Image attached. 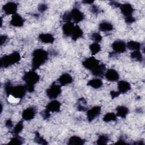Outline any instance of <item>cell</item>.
Listing matches in <instances>:
<instances>
[{
  "instance_id": "cell-1",
  "label": "cell",
  "mask_w": 145,
  "mask_h": 145,
  "mask_svg": "<svg viewBox=\"0 0 145 145\" xmlns=\"http://www.w3.org/2000/svg\"><path fill=\"white\" fill-rule=\"evenodd\" d=\"M48 53L42 49H35L32 53V69L35 71L44 65L48 58Z\"/></svg>"
},
{
  "instance_id": "cell-2",
  "label": "cell",
  "mask_w": 145,
  "mask_h": 145,
  "mask_svg": "<svg viewBox=\"0 0 145 145\" xmlns=\"http://www.w3.org/2000/svg\"><path fill=\"white\" fill-rule=\"evenodd\" d=\"M23 79L25 83L27 91L32 93L35 91V85L40 80V76L34 70H31L24 73Z\"/></svg>"
},
{
  "instance_id": "cell-3",
  "label": "cell",
  "mask_w": 145,
  "mask_h": 145,
  "mask_svg": "<svg viewBox=\"0 0 145 145\" xmlns=\"http://www.w3.org/2000/svg\"><path fill=\"white\" fill-rule=\"evenodd\" d=\"M21 56L19 52L15 51L12 53L4 56L1 58V67L7 68L12 65H14L20 61Z\"/></svg>"
},
{
  "instance_id": "cell-4",
  "label": "cell",
  "mask_w": 145,
  "mask_h": 145,
  "mask_svg": "<svg viewBox=\"0 0 145 145\" xmlns=\"http://www.w3.org/2000/svg\"><path fill=\"white\" fill-rule=\"evenodd\" d=\"M61 86L53 83L46 90V94L50 99L54 100L61 93Z\"/></svg>"
},
{
  "instance_id": "cell-5",
  "label": "cell",
  "mask_w": 145,
  "mask_h": 145,
  "mask_svg": "<svg viewBox=\"0 0 145 145\" xmlns=\"http://www.w3.org/2000/svg\"><path fill=\"white\" fill-rule=\"evenodd\" d=\"M26 91L27 89L25 86L18 85L15 86H12L10 91L9 96H12L16 99L20 100L25 96Z\"/></svg>"
},
{
  "instance_id": "cell-6",
  "label": "cell",
  "mask_w": 145,
  "mask_h": 145,
  "mask_svg": "<svg viewBox=\"0 0 145 145\" xmlns=\"http://www.w3.org/2000/svg\"><path fill=\"white\" fill-rule=\"evenodd\" d=\"M71 20L75 23H79L84 19V14L77 7L73 8L70 11Z\"/></svg>"
},
{
  "instance_id": "cell-7",
  "label": "cell",
  "mask_w": 145,
  "mask_h": 145,
  "mask_svg": "<svg viewBox=\"0 0 145 145\" xmlns=\"http://www.w3.org/2000/svg\"><path fill=\"white\" fill-rule=\"evenodd\" d=\"M101 111L100 106H95L88 109L87 112V118L89 122H92L100 115Z\"/></svg>"
},
{
  "instance_id": "cell-8",
  "label": "cell",
  "mask_w": 145,
  "mask_h": 145,
  "mask_svg": "<svg viewBox=\"0 0 145 145\" xmlns=\"http://www.w3.org/2000/svg\"><path fill=\"white\" fill-rule=\"evenodd\" d=\"M2 10L6 15H15L18 10V5L14 2H8L3 6Z\"/></svg>"
},
{
  "instance_id": "cell-9",
  "label": "cell",
  "mask_w": 145,
  "mask_h": 145,
  "mask_svg": "<svg viewBox=\"0 0 145 145\" xmlns=\"http://www.w3.org/2000/svg\"><path fill=\"white\" fill-rule=\"evenodd\" d=\"M112 48L116 53H122L126 50V44L122 40H117L112 43Z\"/></svg>"
},
{
  "instance_id": "cell-10",
  "label": "cell",
  "mask_w": 145,
  "mask_h": 145,
  "mask_svg": "<svg viewBox=\"0 0 145 145\" xmlns=\"http://www.w3.org/2000/svg\"><path fill=\"white\" fill-rule=\"evenodd\" d=\"M99 62V61L95 57H90L84 59L82 62V65L86 69L91 71L100 63Z\"/></svg>"
},
{
  "instance_id": "cell-11",
  "label": "cell",
  "mask_w": 145,
  "mask_h": 145,
  "mask_svg": "<svg viewBox=\"0 0 145 145\" xmlns=\"http://www.w3.org/2000/svg\"><path fill=\"white\" fill-rule=\"evenodd\" d=\"M61 107V103L56 100H53L50 101L45 107V109L49 112H60Z\"/></svg>"
},
{
  "instance_id": "cell-12",
  "label": "cell",
  "mask_w": 145,
  "mask_h": 145,
  "mask_svg": "<svg viewBox=\"0 0 145 145\" xmlns=\"http://www.w3.org/2000/svg\"><path fill=\"white\" fill-rule=\"evenodd\" d=\"M36 114V109L33 107L25 109L22 112V118L25 121H31L34 118Z\"/></svg>"
},
{
  "instance_id": "cell-13",
  "label": "cell",
  "mask_w": 145,
  "mask_h": 145,
  "mask_svg": "<svg viewBox=\"0 0 145 145\" xmlns=\"http://www.w3.org/2000/svg\"><path fill=\"white\" fill-rule=\"evenodd\" d=\"M105 77L109 82H116L119 79L120 75L118 72L113 69H108L105 73Z\"/></svg>"
},
{
  "instance_id": "cell-14",
  "label": "cell",
  "mask_w": 145,
  "mask_h": 145,
  "mask_svg": "<svg viewBox=\"0 0 145 145\" xmlns=\"http://www.w3.org/2000/svg\"><path fill=\"white\" fill-rule=\"evenodd\" d=\"M121 13L125 16H132V14L134 12V8L132 5L129 3H125L123 4H121L120 6Z\"/></svg>"
},
{
  "instance_id": "cell-15",
  "label": "cell",
  "mask_w": 145,
  "mask_h": 145,
  "mask_svg": "<svg viewBox=\"0 0 145 145\" xmlns=\"http://www.w3.org/2000/svg\"><path fill=\"white\" fill-rule=\"evenodd\" d=\"M10 23L13 27H21L24 25V19L20 15L16 14L12 16Z\"/></svg>"
},
{
  "instance_id": "cell-16",
  "label": "cell",
  "mask_w": 145,
  "mask_h": 145,
  "mask_svg": "<svg viewBox=\"0 0 145 145\" xmlns=\"http://www.w3.org/2000/svg\"><path fill=\"white\" fill-rule=\"evenodd\" d=\"M106 67L103 63H99L91 70L92 74L96 77H103L105 73Z\"/></svg>"
},
{
  "instance_id": "cell-17",
  "label": "cell",
  "mask_w": 145,
  "mask_h": 145,
  "mask_svg": "<svg viewBox=\"0 0 145 145\" xmlns=\"http://www.w3.org/2000/svg\"><path fill=\"white\" fill-rule=\"evenodd\" d=\"M117 88L120 93H125L131 89V85L127 81L120 80L118 82Z\"/></svg>"
},
{
  "instance_id": "cell-18",
  "label": "cell",
  "mask_w": 145,
  "mask_h": 145,
  "mask_svg": "<svg viewBox=\"0 0 145 145\" xmlns=\"http://www.w3.org/2000/svg\"><path fill=\"white\" fill-rule=\"evenodd\" d=\"M72 77L68 73L62 74L58 78V82L62 86H65L71 84L72 82Z\"/></svg>"
},
{
  "instance_id": "cell-19",
  "label": "cell",
  "mask_w": 145,
  "mask_h": 145,
  "mask_svg": "<svg viewBox=\"0 0 145 145\" xmlns=\"http://www.w3.org/2000/svg\"><path fill=\"white\" fill-rule=\"evenodd\" d=\"M39 39L45 44H53L54 41V36L50 33H41L39 35Z\"/></svg>"
},
{
  "instance_id": "cell-20",
  "label": "cell",
  "mask_w": 145,
  "mask_h": 145,
  "mask_svg": "<svg viewBox=\"0 0 145 145\" xmlns=\"http://www.w3.org/2000/svg\"><path fill=\"white\" fill-rule=\"evenodd\" d=\"M75 25L71 22H66L62 25V32L65 36H71L72 32L74 29Z\"/></svg>"
},
{
  "instance_id": "cell-21",
  "label": "cell",
  "mask_w": 145,
  "mask_h": 145,
  "mask_svg": "<svg viewBox=\"0 0 145 145\" xmlns=\"http://www.w3.org/2000/svg\"><path fill=\"white\" fill-rule=\"evenodd\" d=\"M85 142L84 139L78 136L74 135L69 138L67 144L69 145H83Z\"/></svg>"
},
{
  "instance_id": "cell-22",
  "label": "cell",
  "mask_w": 145,
  "mask_h": 145,
  "mask_svg": "<svg viewBox=\"0 0 145 145\" xmlns=\"http://www.w3.org/2000/svg\"><path fill=\"white\" fill-rule=\"evenodd\" d=\"M83 35V32L82 29L78 25H75L71 35V37L72 40L76 41L78 39L82 37Z\"/></svg>"
},
{
  "instance_id": "cell-23",
  "label": "cell",
  "mask_w": 145,
  "mask_h": 145,
  "mask_svg": "<svg viewBox=\"0 0 145 145\" xmlns=\"http://www.w3.org/2000/svg\"><path fill=\"white\" fill-rule=\"evenodd\" d=\"M116 112H117L116 115L117 117L125 118L127 116L129 110L127 107L125 106L120 105V106H118L116 108Z\"/></svg>"
},
{
  "instance_id": "cell-24",
  "label": "cell",
  "mask_w": 145,
  "mask_h": 145,
  "mask_svg": "<svg viewBox=\"0 0 145 145\" xmlns=\"http://www.w3.org/2000/svg\"><path fill=\"white\" fill-rule=\"evenodd\" d=\"M99 29L102 32H109L113 29V25L110 22L104 21L99 24Z\"/></svg>"
},
{
  "instance_id": "cell-25",
  "label": "cell",
  "mask_w": 145,
  "mask_h": 145,
  "mask_svg": "<svg viewBox=\"0 0 145 145\" xmlns=\"http://www.w3.org/2000/svg\"><path fill=\"white\" fill-rule=\"evenodd\" d=\"M87 86L93 88L95 89H98L102 87L103 82L99 78H95L89 80L87 84Z\"/></svg>"
},
{
  "instance_id": "cell-26",
  "label": "cell",
  "mask_w": 145,
  "mask_h": 145,
  "mask_svg": "<svg viewBox=\"0 0 145 145\" xmlns=\"http://www.w3.org/2000/svg\"><path fill=\"white\" fill-rule=\"evenodd\" d=\"M126 48L133 51L139 50L141 48V44L138 41L131 40L127 42Z\"/></svg>"
},
{
  "instance_id": "cell-27",
  "label": "cell",
  "mask_w": 145,
  "mask_h": 145,
  "mask_svg": "<svg viewBox=\"0 0 145 145\" xmlns=\"http://www.w3.org/2000/svg\"><path fill=\"white\" fill-rule=\"evenodd\" d=\"M87 101L84 98H80L78 99L77 102V106L76 108L79 111L84 112L87 110Z\"/></svg>"
},
{
  "instance_id": "cell-28",
  "label": "cell",
  "mask_w": 145,
  "mask_h": 145,
  "mask_svg": "<svg viewBox=\"0 0 145 145\" xmlns=\"http://www.w3.org/2000/svg\"><path fill=\"white\" fill-rule=\"evenodd\" d=\"M117 119V116L116 114L113 112H109L106 113L103 118V121L105 122H109L110 121H116Z\"/></svg>"
},
{
  "instance_id": "cell-29",
  "label": "cell",
  "mask_w": 145,
  "mask_h": 145,
  "mask_svg": "<svg viewBox=\"0 0 145 145\" xmlns=\"http://www.w3.org/2000/svg\"><path fill=\"white\" fill-rule=\"evenodd\" d=\"M24 139L19 136L18 135H15L12 138H11L10 142H8V144H16V145H21L24 143Z\"/></svg>"
},
{
  "instance_id": "cell-30",
  "label": "cell",
  "mask_w": 145,
  "mask_h": 145,
  "mask_svg": "<svg viewBox=\"0 0 145 145\" xmlns=\"http://www.w3.org/2000/svg\"><path fill=\"white\" fill-rule=\"evenodd\" d=\"M130 57L131 59L140 62H142L143 61V56L139 50L133 51L130 53Z\"/></svg>"
},
{
  "instance_id": "cell-31",
  "label": "cell",
  "mask_w": 145,
  "mask_h": 145,
  "mask_svg": "<svg viewBox=\"0 0 145 145\" xmlns=\"http://www.w3.org/2000/svg\"><path fill=\"white\" fill-rule=\"evenodd\" d=\"M89 48L92 56L96 55L101 50V46L99 44L95 42L89 45Z\"/></svg>"
},
{
  "instance_id": "cell-32",
  "label": "cell",
  "mask_w": 145,
  "mask_h": 145,
  "mask_svg": "<svg viewBox=\"0 0 145 145\" xmlns=\"http://www.w3.org/2000/svg\"><path fill=\"white\" fill-rule=\"evenodd\" d=\"M109 141V137L105 134L100 135L99 136L98 139H97L96 143L97 144H107Z\"/></svg>"
},
{
  "instance_id": "cell-33",
  "label": "cell",
  "mask_w": 145,
  "mask_h": 145,
  "mask_svg": "<svg viewBox=\"0 0 145 145\" xmlns=\"http://www.w3.org/2000/svg\"><path fill=\"white\" fill-rule=\"evenodd\" d=\"M23 129V123L22 121H19L14 126L12 133L14 135H18L20 133L22 132V131Z\"/></svg>"
},
{
  "instance_id": "cell-34",
  "label": "cell",
  "mask_w": 145,
  "mask_h": 145,
  "mask_svg": "<svg viewBox=\"0 0 145 145\" xmlns=\"http://www.w3.org/2000/svg\"><path fill=\"white\" fill-rule=\"evenodd\" d=\"M35 142L38 144H47L48 142H46V140L43 138V137H42L40 134H39V133L38 131H36L35 133V138H34Z\"/></svg>"
},
{
  "instance_id": "cell-35",
  "label": "cell",
  "mask_w": 145,
  "mask_h": 145,
  "mask_svg": "<svg viewBox=\"0 0 145 145\" xmlns=\"http://www.w3.org/2000/svg\"><path fill=\"white\" fill-rule=\"evenodd\" d=\"M91 37V39L95 41V42H97V43L101 42L103 39L101 35L98 32L92 33Z\"/></svg>"
},
{
  "instance_id": "cell-36",
  "label": "cell",
  "mask_w": 145,
  "mask_h": 145,
  "mask_svg": "<svg viewBox=\"0 0 145 145\" xmlns=\"http://www.w3.org/2000/svg\"><path fill=\"white\" fill-rule=\"evenodd\" d=\"M12 86H13L11 84V83L9 81L6 82L5 84H4V90H5V93L6 94L7 97L10 95V91H11Z\"/></svg>"
},
{
  "instance_id": "cell-37",
  "label": "cell",
  "mask_w": 145,
  "mask_h": 145,
  "mask_svg": "<svg viewBox=\"0 0 145 145\" xmlns=\"http://www.w3.org/2000/svg\"><path fill=\"white\" fill-rule=\"evenodd\" d=\"M62 20L63 21H64L65 23L66 22H70L71 20V15H70V11H67L66 12L63 14V16H62Z\"/></svg>"
},
{
  "instance_id": "cell-38",
  "label": "cell",
  "mask_w": 145,
  "mask_h": 145,
  "mask_svg": "<svg viewBox=\"0 0 145 145\" xmlns=\"http://www.w3.org/2000/svg\"><path fill=\"white\" fill-rule=\"evenodd\" d=\"M37 9L40 12H44L48 9V5L45 3L39 4V5L38 6Z\"/></svg>"
},
{
  "instance_id": "cell-39",
  "label": "cell",
  "mask_w": 145,
  "mask_h": 145,
  "mask_svg": "<svg viewBox=\"0 0 145 145\" xmlns=\"http://www.w3.org/2000/svg\"><path fill=\"white\" fill-rule=\"evenodd\" d=\"M50 112H49L48 110H46V109H45L44 110H42L41 113L40 114L41 115L42 117L44 119V120H46L48 118H49L50 116Z\"/></svg>"
},
{
  "instance_id": "cell-40",
  "label": "cell",
  "mask_w": 145,
  "mask_h": 145,
  "mask_svg": "<svg viewBox=\"0 0 145 145\" xmlns=\"http://www.w3.org/2000/svg\"><path fill=\"white\" fill-rule=\"evenodd\" d=\"M135 19L134 17H133V16H127V17H125V23H127V24H132L134 22H135Z\"/></svg>"
},
{
  "instance_id": "cell-41",
  "label": "cell",
  "mask_w": 145,
  "mask_h": 145,
  "mask_svg": "<svg viewBox=\"0 0 145 145\" xmlns=\"http://www.w3.org/2000/svg\"><path fill=\"white\" fill-rule=\"evenodd\" d=\"M90 11L93 14H97L99 11V7L95 5H92L90 7Z\"/></svg>"
},
{
  "instance_id": "cell-42",
  "label": "cell",
  "mask_w": 145,
  "mask_h": 145,
  "mask_svg": "<svg viewBox=\"0 0 145 145\" xmlns=\"http://www.w3.org/2000/svg\"><path fill=\"white\" fill-rule=\"evenodd\" d=\"M121 93L118 92V91H111L110 92V95L111 96V97L112 99H114L116 97H117L118 96H120Z\"/></svg>"
},
{
  "instance_id": "cell-43",
  "label": "cell",
  "mask_w": 145,
  "mask_h": 145,
  "mask_svg": "<svg viewBox=\"0 0 145 145\" xmlns=\"http://www.w3.org/2000/svg\"><path fill=\"white\" fill-rule=\"evenodd\" d=\"M7 39H8L7 36H6V35H1V41H0L1 45V46L3 45L7 41Z\"/></svg>"
},
{
  "instance_id": "cell-44",
  "label": "cell",
  "mask_w": 145,
  "mask_h": 145,
  "mask_svg": "<svg viewBox=\"0 0 145 145\" xmlns=\"http://www.w3.org/2000/svg\"><path fill=\"white\" fill-rule=\"evenodd\" d=\"M5 126L8 129H11L12 127V126H13V123H12V121L11 120H10V119L6 120V122H5Z\"/></svg>"
},
{
  "instance_id": "cell-45",
  "label": "cell",
  "mask_w": 145,
  "mask_h": 145,
  "mask_svg": "<svg viewBox=\"0 0 145 145\" xmlns=\"http://www.w3.org/2000/svg\"><path fill=\"white\" fill-rule=\"evenodd\" d=\"M109 4H110V6H113L114 7H120V6H121V4L118 2L114 1H110Z\"/></svg>"
},
{
  "instance_id": "cell-46",
  "label": "cell",
  "mask_w": 145,
  "mask_h": 145,
  "mask_svg": "<svg viewBox=\"0 0 145 145\" xmlns=\"http://www.w3.org/2000/svg\"><path fill=\"white\" fill-rule=\"evenodd\" d=\"M127 143L125 141V139L123 138H120L115 144H126Z\"/></svg>"
},
{
  "instance_id": "cell-47",
  "label": "cell",
  "mask_w": 145,
  "mask_h": 145,
  "mask_svg": "<svg viewBox=\"0 0 145 145\" xmlns=\"http://www.w3.org/2000/svg\"><path fill=\"white\" fill-rule=\"evenodd\" d=\"M93 1H82V3H84V4H86V3H87V4H90V5H91V4H92L93 3Z\"/></svg>"
},
{
  "instance_id": "cell-48",
  "label": "cell",
  "mask_w": 145,
  "mask_h": 145,
  "mask_svg": "<svg viewBox=\"0 0 145 145\" xmlns=\"http://www.w3.org/2000/svg\"><path fill=\"white\" fill-rule=\"evenodd\" d=\"M134 144H138V145H144V143L142 142L141 141H139L138 142H135Z\"/></svg>"
}]
</instances>
